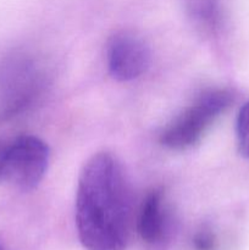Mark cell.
<instances>
[{
  "label": "cell",
  "mask_w": 249,
  "mask_h": 250,
  "mask_svg": "<svg viewBox=\"0 0 249 250\" xmlns=\"http://www.w3.org/2000/svg\"><path fill=\"white\" fill-rule=\"evenodd\" d=\"M131 210V192L120 161L106 151L90 156L76 190V227L84 249H126Z\"/></svg>",
  "instance_id": "6da1fadb"
},
{
  "label": "cell",
  "mask_w": 249,
  "mask_h": 250,
  "mask_svg": "<svg viewBox=\"0 0 249 250\" xmlns=\"http://www.w3.org/2000/svg\"><path fill=\"white\" fill-rule=\"evenodd\" d=\"M233 103V94L227 89H214L200 95L166 126L160 143L172 150H185L202 139L215 120Z\"/></svg>",
  "instance_id": "7a4b0ae2"
},
{
  "label": "cell",
  "mask_w": 249,
  "mask_h": 250,
  "mask_svg": "<svg viewBox=\"0 0 249 250\" xmlns=\"http://www.w3.org/2000/svg\"><path fill=\"white\" fill-rule=\"evenodd\" d=\"M50 151L36 136H20L0 146V181L20 190H32L42 182Z\"/></svg>",
  "instance_id": "3957f363"
},
{
  "label": "cell",
  "mask_w": 249,
  "mask_h": 250,
  "mask_svg": "<svg viewBox=\"0 0 249 250\" xmlns=\"http://www.w3.org/2000/svg\"><path fill=\"white\" fill-rule=\"evenodd\" d=\"M107 68L112 78L127 82L143 75L149 66L150 53L143 39L133 32H117L106 49Z\"/></svg>",
  "instance_id": "277c9868"
},
{
  "label": "cell",
  "mask_w": 249,
  "mask_h": 250,
  "mask_svg": "<svg viewBox=\"0 0 249 250\" xmlns=\"http://www.w3.org/2000/svg\"><path fill=\"white\" fill-rule=\"evenodd\" d=\"M0 83L4 88V115L16 114L26 106L38 89V73L26 60H14L2 67Z\"/></svg>",
  "instance_id": "5b68a950"
},
{
  "label": "cell",
  "mask_w": 249,
  "mask_h": 250,
  "mask_svg": "<svg viewBox=\"0 0 249 250\" xmlns=\"http://www.w3.org/2000/svg\"><path fill=\"white\" fill-rule=\"evenodd\" d=\"M166 229L164 192L153 189L146 194L139 210L137 229L144 242L155 244L163 239Z\"/></svg>",
  "instance_id": "8992f818"
},
{
  "label": "cell",
  "mask_w": 249,
  "mask_h": 250,
  "mask_svg": "<svg viewBox=\"0 0 249 250\" xmlns=\"http://www.w3.org/2000/svg\"><path fill=\"white\" fill-rule=\"evenodd\" d=\"M236 139L239 155L249 159V102L241 107L237 116Z\"/></svg>",
  "instance_id": "52a82bcc"
},
{
  "label": "cell",
  "mask_w": 249,
  "mask_h": 250,
  "mask_svg": "<svg viewBox=\"0 0 249 250\" xmlns=\"http://www.w3.org/2000/svg\"><path fill=\"white\" fill-rule=\"evenodd\" d=\"M193 243L197 250H214L216 247V239L211 231L203 229L195 234Z\"/></svg>",
  "instance_id": "ba28073f"
},
{
  "label": "cell",
  "mask_w": 249,
  "mask_h": 250,
  "mask_svg": "<svg viewBox=\"0 0 249 250\" xmlns=\"http://www.w3.org/2000/svg\"><path fill=\"white\" fill-rule=\"evenodd\" d=\"M0 250H2V247H1V244H0Z\"/></svg>",
  "instance_id": "9c48e42d"
}]
</instances>
